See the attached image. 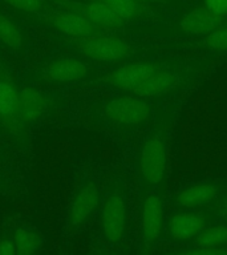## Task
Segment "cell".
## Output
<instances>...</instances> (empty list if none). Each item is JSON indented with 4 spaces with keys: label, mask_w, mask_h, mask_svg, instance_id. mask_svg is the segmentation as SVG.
Segmentation results:
<instances>
[{
    "label": "cell",
    "mask_w": 227,
    "mask_h": 255,
    "mask_svg": "<svg viewBox=\"0 0 227 255\" xmlns=\"http://www.w3.org/2000/svg\"><path fill=\"white\" fill-rule=\"evenodd\" d=\"M113 87L135 96L154 97L169 93L177 85L173 73L158 64L133 63L117 68L108 76Z\"/></svg>",
    "instance_id": "cell-1"
},
{
    "label": "cell",
    "mask_w": 227,
    "mask_h": 255,
    "mask_svg": "<svg viewBox=\"0 0 227 255\" xmlns=\"http://www.w3.org/2000/svg\"><path fill=\"white\" fill-rule=\"evenodd\" d=\"M75 47L81 55L95 61H118L131 53L130 47L123 40L105 33L79 39Z\"/></svg>",
    "instance_id": "cell-2"
},
{
    "label": "cell",
    "mask_w": 227,
    "mask_h": 255,
    "mask_svg": "<svg viewBox=\"0 0 227 255\" xmlns=\"http://www.w3.org/2000/svg\"><path fill=\"white\" fill-rule=\"evenodd\" d=\"M166 170V146L159 135L147 139L139 157V171L149 185L162 181Z\"/></svg>",
    "instance_id": "cell-3"
},
{
    "label": "cell",
    "mask_w": 227,
    "mask_h": 255,
    "mask_svg": "<svg viewBox=\"0 0 227 255\" xmlns=\"http://www.w3.org/2000/svg\"><path fill=\"white\" fill-rule=\"evenodd\" d=\"M104 237L111 243H118L126 231V205L118 194L109 195L101 214Z\"/></svg>",
    "instance_id": "cell-4"
},
{
    "label": "cell",
    "mask_w": 227,
    "mask_h": 255,
    "mask_svg": "<svg viewBox=\"0 0 227 255\" xmlns=\"http://www.w3.org/2000/svg\"><path fill=\"white\" fill-rule=\"evenodd\" d=\"M64 8L67 11H72L84 16L89 20L93 25L100 29H119L122 28L126 21L115 13L112 8L99 1L88 0L85 3H65Z\"/></svg>",
    "instance_id": "cell-5"
},
{
    "label": "cell",
    "mask_w": 227,
    "mask_h": 255,
    "mask_svg": "<svg viewBox=\"0 0 227 255\" xmlns=\"http://www.w3.org/2000/svg\"><path fill=\"white\" fill-rule=\"evenodd\" d=\"M105 113L117 124L138 125L146 121L150 115V108L145 101L137 97H121L108 104Z\"/></svg>",
    "instance_id": "cell-6"
},
{
    "label": "cell",
    "mask_w": 227,
    "mask_h": 255,
    "mask_svg": "<svg viewBox=\"0 0 227 255\" xmlns=\"http://www.w3.org/2000/svg\"><path fill=\"white\" fill-rule=\"evenodd\" d=\"M47 20L60 32L76 39H84V37H91L103 33V29L93 25L84 16L67 9L61 12H52L47 15Z\"/></svg>",
    "instance_id": "cell-7"
},
{
    "label": "cell",
    "mask_w": 227,
    "mask_h": 255,
    "mask_svg": "<svg viewBox=\"0 0 227 255\" xmlns=\"http://www.w3.org/2000/svg\"><path fill=\"white\" fill-rule=\"evenodd\" d=\"M222 16H217L206 8H195L185 13L181 20L183 32L193 36H207L222 25Z\"/></svg>",
    "instance_id": "cell-8"
},
{
    "label": "cell",
    "mask_w": 227,
    "mask_h": 255,
    "mask_svg": "<svg viewBox=\"0 0 227 255\" xmlns=\"http://www.w3.org/2000/svg\"><path fill=\"white\" fill-rule=\"evenodd\" d=\"M19 92L20 89L8 80L0 79V121L12 131L21 127L17 119Z\"/></svg>",
    "instance_id": "cell-9"
},
{
    "label": "cell",
    "mask_w": 227,
    "mask_h": 255,
    "mask_svg": "<svg viewBox=\"0 0 227 255\" xmlns=\"http://www.w3.org/2000/svg\"><path fill=\"white\" fill-rule=\"evenodd\" d=\"M143 237L154 242L161 237L163 230V207L161 199L157 195H149L145 199L141 219Z\"/></svg>",
    "instance_id": "cell-10"
},
{
    "label": "cell",
    "mask_w": 227,
    "mask_h": 255,
    "mask_svg": "<svg viewBox=\"0 0 227 255\" xmlns=\"http://www.w3.org/2000/svg\"><path fill=\"white\" fill-rule=\"evenodd\" d=\"M205 229V219L194 213H179L173 215L169 222V233L174 241L186 242L198 237Z\"/></svg>",
    "instance_id": "cell-11"
},
{
    "label": "cell",
    "mask_w": 227,
    "mask_h": 255,
    "mask_svg": "<svg viewBox=\"0 0 227 255\" xmlns=\"http://www.w3.org/2000/svg\"><path fill=\"white\" fill-rule=\"evenodd\" d=\"M100 202L99 189L95 183H88L77 193L69 210L71 222H83L93 213Z\"/></svg>",
    "instance_id": "cell-12"
},
{
    "label": "cell",
    "mask_w": 227,
    "mask_h": 255,
    "mask_svg": "<svg viewBox=\"0 0 227 255\" xmlns=\"http://www.w3.org/2000/svg\"><path fill=\"white\" fill-rule=\"evenodd\" d=\"M88 75V68L75 59H60L51 63L47 68V76L57 83H71L84 79Z\"/></svg>",
    "instance_id": "cell-13"
},
{
    "label": "cell",
    "mask_w": 227,
    "mask_h": 255,
    "mask_svg": "<svg viewBox=\"0 0 227 255\" xmlns=\"http://www.w3.org/2000/svg\"><path fill=\"white\" fill-rule=\"evenodd\" d=\"M217 187L211 183H197L182 190L177 197V205L183 209H198L206 206L215 198Z\"/></svg>",
    "instance_id": "cell-14"
},
{
    "label": "cell",
    "mask_w": 227,
    "mask_h": 255,
    "mask_svg": "<svg viewBox=\"0 0 227 255\" xmlns=\"http://www.w3.org/2000/svg\"><path fill=\"white\" fill-rule=\"evenodd\" d=\"M47 107V101L43 96L29 88L20 89L19 92V111L17 119L21 124H28L37 119Z\"/></svg>",
    "instance_id": "cell-15"
},
{
    "label": "cell",
    "mask_w": 227,
    "mask_h": 255,
    "mask_svg": "<svg viewBox=\"0 0 227 255\" xmlns=\"http://www.w3.org/2000/svg\"><path fill=\"white\" fill-rule=\"evenodd\" d=\"M91 1H99L109 8L118 16H121L126 23H134L142 19L145 16L146 8L142 1L139 0H91Z\"/></svg>",
    "instance_id": "cell-16"
},
{
    "label": "cell",
    "mask_w": 227,
    "mask_h": 255,
    "mask_svg": "<svg viewBox=\"0 0 227 255\" xmlns=\"http://www.w3.org/2000/svg\"><path fill=\"white\" fill-rule=\"evenodd\" d=\"M195 243L201 249L221 253L222 250H219V247L227 246V227L214 226L203 229L195 238Z\"/></svg>",
    "instance_id": "cell-17"
},
{
    "label": "cell",
    "mask_w": 227,
    "mask_h": 255,
    "mask_svg": "<svg viewBox=\"0 0 227 255\" xmlns=\"http://www.w3.org/2000/svg\"><path fill=\"white\" fill-rule=\"evenodd\" d=\"M0 40L12 49L23 47V36L20 28L3 15H0Z\"/></svg>",
    "instance_id": "cell-18"
},
{
    "label": "cell",
    "mask_w": 227,
    "mask_h": 255,
    "mask_svg": "<svg viewBox=\"0 0 227 255\" xmlns=\"http://www.w3.org/2000/svg\"><path fill=\"white\" fill-rule=\"evenodd\" d=\"M12 241L15 243L17 254H32L37 250L40 245L39 235L36 234L35 231L28 230V229L16 230L12 237Z\"/></svg>",
    "instance_id": "cell-19"
},
{
    "label": "cell",
    "mask_w": 227,
    "mask_h": 255,
    "mask_svg": "<svg viewBox=\"0 0 227 255\" xmlns=\"http://www.w3.org/2000/svg\"><path fill=\"white\" fill-rule=\"evenodd\" d=\"M205 44L211 49L215 51L226 52L227 51V25L222 24L221 27L205 36Z\"/></svg>",
    "instance_id": "cell-20"
},
{
    "label": "cell",
    "mask_w": 227,
    "mask_h": 255,
    "mask_svg": "<svg viewBox=\"0 0 227 255\" xmlns=\"http://www.w3.org/2000/svg\"><path fill=\"white\" fill-rule=\"evenodd\" d=\"M4 1L12 5V7L17 8V9H21V11L25 12H33V13L43 11L44 8L43 0H4Z\"/></svg>",
    "instance_id": "cell-21"
},
{
    "label": "cell",
    "mask_w": 227,
    "mask_h": 255,
    "mask_svg": "<svg viewBox=\"0 0 227 255\" xmlns=\"http://www.w3.org/2000/svg\"><path fill=\"white\" fill-rule=\"evenodd\" d=\"M205 8L217 16L227 15V0H205Z\"/></svg>",
    "instance_id": "cell-22"
},
{
    "label": "cell",
    "mask_w": 227,
    "mask_h": 255,
    "mask_svg": "<svg viewBox=\"0 0 227 255\" xmlns=\"http://www.w3.org/2000/svg\"><path fill=\"white\" fill-rule=\"evenodd\" d=\"M16 247L12 239H4L0 241V255H15Z\"/></svg>",
    "instance_id": "cell-23"
},
{
    "label": "cell",
    "mask_w": 227,
    "mask_h": 255,
    "mask_svg": "<svg viewBox=\"0 0 227 255\" xmlns=\"http://www.w3.org/2000/svg\"><path fill=\"white\" fill-rule=\"evenodd\" d=\"M139 1H142V3H145V1H161V0H139Z\"/></svg>",
    "instance_id": "cell-24"
}]
</instances>
